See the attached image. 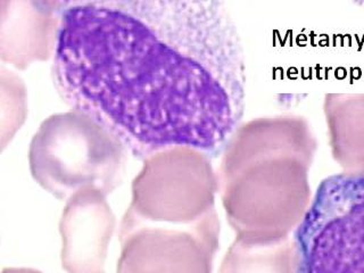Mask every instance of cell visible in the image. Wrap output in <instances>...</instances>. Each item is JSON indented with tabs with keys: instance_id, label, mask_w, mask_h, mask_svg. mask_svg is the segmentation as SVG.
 <instances>
[{
	"instance_id": "cell-9",
	"label": "cell",
	"mask_w": 364,
	"mask_h": 273,
	"mask_svg": "<svg viewBox=\"0 0 364 273\" xmlns=\"http://www.w3.org/2000/svg\"><path fill=\"white\" fill-rule=\"evenodd\" d=\"M330 146L346 172L364 171V95L326 96Z\"/></svg>"
},
{
	"instance_id": "cell-2",
	"label": "cell",
	"mask_w": 364,
	"mask_h": 273,
	"mask_svg": "<svg viewBox=\"0 0 364 273\" xmlns=\"http://www.w3.org/2000/svg\"><path fill=\"white\" fill-rule=\"evenodd\" d=\"M316 148L306 121L299 117L256 119L233 134L218 183L237 238H288L310 206L307 174Z\"/></svg>"
},
{
	"instance_id": "cell-11",
	"label": "cell",
	"mask_w": 364,
	"mask_h": 273,
	"mask_svg": "<svg viewBox=\"0 0 364 273\" xmlns=\"http://www.w3.org/2000/svg\"><path fill=\"white\" fill-rule=\"evenodd\" d=\"M28 90L17 74L0 65V154L28 119Z\"/></svg>"
},
{
	"instance_id": "cell-1",
	"label": "cell",
	"mask_w": 364,
	"mask_h": 273,
	"mask_svg": "<svg viewBox=\"0 0 364 273\" xmlns=\"http://www.w3.org/2000/svg\"><path fill=\"white\" fill-rule=\"evenodd\" d=\"M63 102L134 157L219 149L245 107L244 51L225 0H94L63 11Z\"/></svg>"
},
{
	"instance_id": "cell-13",
	"label": "cell",
	"mask_w": 364,
	"mask_h": 273,
	"mask_svg": "<svg viewBox=\"0 0 364 273\" xmlns=\"http://www.w3.org/2000/svg\"><path fill=\"white\" fill-rule=\"evenodd\" d=\"M0 273H43L32 267H5Z\"/></svg>"
},
{
	"instance_id": "cell-8",
	"label": "cell",
	"mask_w": 364,
	"mask_h": 273,
	"mask_svg": "<svg viewBox=\"0 0 364 273\" xmlns=\"http://www.w3.org/2000/svg\"><path fill=\"white\" fill-rule=\"evenodd\" d=\"M60 9L53 0H0V60L17 70L54 55Z\"/></svg>"
},
{
	"instance_id": "cell-12",
	"label": "cell",
	"mask_w": 364,
	"mask_h": 273,
	"mask_svg": "<svg viewBox=\"0 0 364 273\" xmlns=\"http://www.w3.org/2000/svg\"><path fill=\"white\" fill-rule=\"evenodd\" d=\"M53 1L56 4L57 7L60 11H64L65 9H70V7H73V6L90 3V1H94V0H53Z\"/></svg>"
},
{
	"instance_id": "cell-10",
	"label": "cell",
	"mask_w": 364,
	"mask_h": 273,
	"mask_svg": "<svg viewBox=\"0 0 364 273\" xmlns=\"http://www.w3.org/2000/svg\"><path fill=\"white\" fill-rule=\"evenodd\" d=\"M219 273H296L294 244L288 238L274 242L236 238Z\"/></svg>"
},
{
	"instance_id": "cell-7",
	"label": "cell",
	"mask_w": 364,
	"mask_h": 273,
	"mask_svg": "<svg viewBox=\"0 0 364 273\" xmlns=\"http://www.w3.org/2000/svg\"><path fill=\"white\" fill-rule=\"evenodd\" d=\"M115 225L104 193L85 191L70 197L60 221L63 269L68 273H107L106 259Z\"/></svg>"
},
{
	"instance_id": "cell-5",
	"label": "cell",
	"mask_w": 364,
	"mask_h": 273,
	"mask_svg": "<svg viewBox=\"0 0 364 273\" xmlns=\"http://www.w3.org/2000/svg\"><path fill=\"white\" fill-rule=\"evenodd\" d=\"M219 188L203 151L173 148L146 159L127 213L140 221L191 225L216 213Z\"/></svg>"
},
{
	"instance_id": "cell-4",
	"label": "cell",
	"mask_w": 364,
	"mask_h": 273,
	"mask_svg": "<svg viewBox=\"0 0 364 273\" xmlns=\"http://www.w3.org/2000/svg\"><path fill=\"white\" fill-rule=\"evenodd\" d=\"M293 244L296 273H364V171L322 180Z\"/></svg>"
},
{
	"instance_id": "cell-6",
	"label": "cell",
	"mask_w": 364,
	"mask_h": 273,
	"mask_svg": "<svg viewBox=\"0 0 364 273\" xmlns=\"http://www.w3.org/2000/svg\"><path fill=\"white\" fill-rule=\"evenodd\" d=\"M117 273H210L220 244L218 214L191 225L151 223L124 214Z\"/></svg>"
},
{
	"instance_id": "cell-3",
	"label": "cell",
	"mask_w": 364,
	"mask_h": 273,
	"mask_svg": "<svg viewBox=\"0 0 364 273\" xmlns=\"http://www.w3.org/2000/svg\"><path fill=\"white\" fill-rule=\"evenodd\" d=\"M28 164L38 185L60 200L85 191L107 196L124 178L127 149L96 121L71 111L41 123Z\"/></svg>"
}]
</instances>
